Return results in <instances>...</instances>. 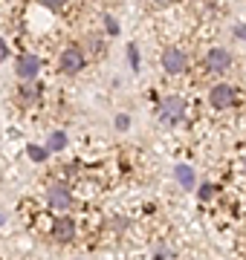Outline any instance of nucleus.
Here are the masks:
<instances>
[{"label":"nucleus","mask_w":246,"mask_h":260,"mask_svg":"<svg viewBox=\"0 0 246 260\" xmlns=\"http://www.w3.org/2000/svg\"><path fill=\"white\" fill-rule=\"evenodd\" d=\"M128 64L133 67V73L139 70V47H136V44H131V47H128Z\"/></svg>","instance_id":"nucleus-13"},{"label":"nucleus","mask_w":246,"mask_h":260,"mask_svg":"<svg viewBox=\"0 0 246 260\" xmlns=\"http://www.w3.org/2000/svg\"><path fill=\"white\" fill-rule=\"evenodd\" d=\"M177 182H180L182 188H194L197 185V177H194V171H191V165H177Z\"/></svg>","instance_id":"nucleus-9"},{"label":"nucleus","mask_w":246,"mask_h":260,"mask_svg":"<svg viewBox=\"0 0 246 260\" xmlns=\"http://www.w3.org/2000/svg\"><path fill=\"white\" fill-rule=\"evenodd\" d=\"M235 35L240 38V41H246V23H235Z\"/></svg>","instance_id":"nucleus-16"},{"label":"nucleus","mask_w":246,"mask_h":260,"mask_svg":"<svg viewBox=\"0 0 246 260\" xmlns=\"http://www.w3.org/2000/svg\"><path fill=\"white\" fill-rule=\"evenodd\" d=\"M26 153H29V159H32V162H44L49 150H47V148H38V145H29Z\"/></svg>","instance_id":"nucleus-12"},{"label":"nucleus","mask_w":246,"mask_h":260,"mask_svg":"<svg viewBox=\"0 0 246 260\" xmlns=\"http://www.w3.org/2000/svg\"><path fill=\"white\" fill-rule=\"evenodd\" d=\"M104 29H107L110 35H119V20L110 18V15H104Z\"/></svg>","instance_id":"nucleus-14"},{"label":"nucleus","mask_w":246,"mask_h":260,"mask_svg":"<svg viewBox=\"0 0 246 260\" xmlns=\"http://www.w3.org/2000/svg\"><path fill=\"white\" fill-rule=\"evenodd\" d=\"M186 67H189V55H186V49L180 47H168L162 52V70L171 75H180L186 73Z\"/></svg>","instance_id":"nucleus-4"},{"label":"nucleus","mask_w":246,"mask_h":260,"mask_svg":"<svg viewBox=\"0 0 246 260\" xmlns=\"http://www.w3.org/2000/svg\"><path fill=\"white\" fill-rule=\"evenodd\" d=\"M208 102L214 104V107H232V104L237 102V93H235V87L232 84H214L211 87V93H208Z\"/></svg>","instance_id":"nucleus-6"},{"label":"nucleus","mask_w":246,"mask_h":260,"mask_svg":"<svg viewBox=\"0 0 246 260\" xmlns=\"http://www.w3.org/2000/svg\"><path fill=\"white\" fill-rule=\"evenodd\" d=\"M0 223H3V214H0Z\"/></svg>","instance_id":"nucleus-20"},{"label":"nucleus","mask_w":246,"mask_h":260,"mask_svg":"<svg viewBox=\"0 0 246 260\" xmlns=\"http://www.w3.org/2000/svg\"><path fill=\"white\" fill-rule=\"evenodd\" d=\"M116 127H119V130H128V116H125V113H122V116H116Z\"/></svg>","instance_id":"nucleus-18"},{"label":"nucleus","mask_w":246,"mask_h":260,"mask_svg":"<svg viewBox=\"0 0 246 260\" xmlns=\"http://www.w3.org/2000/svg\"><path fill=\"white\" fill-rule=\"evenodd\" d=\"M61 148H67V133L64 130H52V133H49L47 150H61Z\"/></svg>","instance_id":"nucleus-10"},{"label":"nucleus","mask_w":246,"mask_h":260,"mask_svg":"<svg viewBox=\"0 0 246 260\" xmlns=\"http://www.w3.org/2000/svg\"><path fill=\"white\" fill-rule=\"evenodd\" d=\"M9 58V47H6V41L0 38V61H6Z\"/></svg>","instance_id":"nucleus-17"},{"label":"nucleus","mask_w":246,"mask_h":260,"mask_svg":"<svg viewBox=\"0 0 246 260\" xmlns=\"http://www.w3.org/2000/svg\"><path fill=\"white\" fill-rule=\"evenodd\" d=\"M18 95H20V104H32V102L41 95V90H38V87H29V84H26V87H23Z\"/></svg>","instance_id":"nucleus-11"},{"label":"nucleus","mask_w":246,"mask_h":260,"mask_svg":"<svg viewBox=\"0 0 246 260\" xmlns=\"http://www.w3.org/2000/svg\"><path fill=\"white\" fill-rule=\"evenodd\" d=\"M52 237L61 243L73 240L76 237V223H73V217H58L55 223H52Z\"/></svg>","instance_id":"nucleus-8"},{"label":"nucleus","mask_w":246,"mask_h":260,"mask_svg":"<svg viewBox=\"0 0 246 260\" xmlns=\"http://www.w3.org/2000/svg\"><path fill=\"white\" fill-rule=\"evenodd\" d=\"M15 73H18L20 81H35V78H38V73H41V58L32 55V52H23V55H18Z\"/></svg>","instance_id":"nucleus-5"},{"label":"nucleus","mask_w":246,"mask_h":260,"mask_svg":"<svg viewBox=\"0 0 246 260\" xmlns=\"http://www.w3.org/2000/svg\"><path fill=\"white\" fill-rule=\"evenodd\" d=\"M243 171H246V156H243Z\"/></svg>","instance_id":"nucleus-19"},{"label":"nucleus","mask_w":246,"mask_h":260,"mask_svg":"<svg viewBox=\"0 0 246 260\" xmlns=\"http://www.w3.org/2000/svg\"><path fill=\"white\" fill-rule=\"evenodd\" d=\"M157 116H160L165 124H177V121L186 116V99L177 93H168V95H162L160 104H157Z\"/></svg>","instance_id":"nucleus-1"},{"label":"nucleus","mask_w":246,"mask_h":260,"mask_svg":"<svg viewBox=\"0 0 246 260\" xmlns=\"http://www.w3.org/2000/svg\"><path fill=\"white\" fill-rule=\"evenodd\" d=\"M47 203L55 208V211H70L73 208V191L64 185V182H52L47 188Z\"/></svg>","instance_id":"nucleus-3"},{"label":"nucleus","mask_w":246,"mask_h":260,"mask_svg":"<svg viewBox=\"0 0 246 260\" xmlns=\"http://www.w3.org/2000/svg\"><path fill=\"white\" fill-rule=\"evenodd\" d=\"M197 194H200V200H211V197H214V185H208V182H206Z\"/></svg>","instance_id":"nucleus-15"},{"label":"nucleus","mask_w":246,"mask_h":260,"mask_svg":"<svg viewBox=\"0 0 246 260\" xmlns=\"http://www.w3.org/2000/svg\"><path fill=\"white\" fill-rule=\"evenodd\" d=\"M84 64H87V55H84L81 47H67L64 52H61V58H58V67H61V73H67V75L81 73Z\"/></svg>","instance_id":"nucleus-2"},{"label":"nucleus","mask_w":246,"mask_h":260,"mask_svg":"<svg viewBox=\"0 0 246 260\" xmlns=\"http://www.w3.org/2000/svg\"><path fill=\"white\" fill-rule=\"evenodd\" d=\"M232 64V55H229L223 47H214L206 52V70L208 73H226V67Z\"/></svg>","instance_id":"nucleus-7"}]
</instances>
